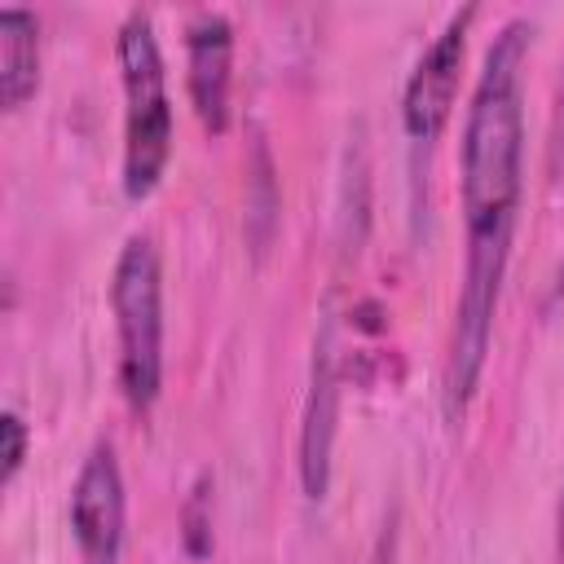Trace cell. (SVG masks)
I'll list each match as a JSON object with an SVG mask.
<instances>
[{
    "mask_svg": "<svg viewBox=\"0 0 564 564\" xmlns=\"http://www.w3.org/2000/svg\"><path fill=\"white\" fill-rule=\"evenodd\" d=\"M524 48L529 22L511 18L480 66L463 128L467 242H511L524 185Z\"/></svg>",
    "mask_w": 564,
    "mask_h": 564,
    "instance_id": "1",
    "label": "cell"
},
{
    "mask_svg": "<svg viewBox=\"0 0 564 564\" xmlns=\"http://www.w3.org/2000/svg\"><path fill=\"white\" fill-rule=\"evenodd\" d=\"M123 70V194L150 198L172 159V101L154 22L145 9H132L115 40Z\"/></svg>",
    "mask_w": 564,
    "mask_h": 564,
    "instance_id": "2",
    "label": "cell"
},
{
    "mask_svg": "<svg viewBox=\"0 0 564 564\" xmlns=\"http://www.w3.org/2000/svg\"><path fill=\"white\" fill-rule=\"evenodd\" d=\"M110 308L119 326V383L132 410H150L163 383V269L159 247L132 234L115 260Z\"/></svg>",
    "mask_w": 564,
    "mask_h": 564,
    "instance_id": "3",
    "label": "cell"
},
{
    "mask_svg": "<svg viewBox=\"0 0 564 564\" xmlns=\"http://www.w3.org/2000/svg\"><path fill=\"white\" fill-rule=\"evenodd\" d=\"M507 251L511 242H467L463 260V286L454 304V335H449V366H445V410L458 419L467 401L476 397L489 339H494V313H498V291L507 273Z\"/></svg>",
    "mask_w": 564,
    "mask_h": 564,
    "instance_id": "4",
    "label": "cell"
},
{
    "mask_svg": "<svg viewBox=\"0 0 564 564\" xmlns=\"http://www.w3.org/2000/svg\"><path fill=\"white\" fill-rule=\"evenodd\" d=\"M70 533L84 564H119L123 555V471L110 441H97L70 489Z\"/></svg>",
    "mask_w": 564,
    "mask_h": 564,
    "instance_id": "5",
    "label": "cell"
},
{
    "mask_svg": "<svg viewBox=\"0 0 564 564\" xmlns=\"http://www.w3.org/2000/svg\"><path fill=\"white\" fill-rule=\"evenodd\" d=\"M476 9L467 4L463 13H454L445 22V31L423 48V57L414 62L410 79H405V97H401V123L414 141H436L441 128L449 123L454 97H458V70H463V48H467V26H471Z\"/></svg>",
    "mask_w": 564,
    "mask_h": 564,
    "instance_id": "6",
    "label": "cell"
},
{
    "mask_svg": "<svg viewBox=\"0 0 564 564\" xmlns=\"http://www.w3.org/2000/svg\"><path fill=\"white\" fill-rule=\"evenodd\" d=\"M185 66L189 97L207 132L229 128V84H234V31L216 9H198L185 22Z\"/></svg>",
    "mask_w": 564,
    "mask_h": 564,
    "instance_id": "7",
    "label": "cell"
},
{
    "mask_svg": "<svg viewBox=\"0 0 564 564\" xmlns=\"http://www.w3.org/2000/svg\"><path fill=\"white\" fill-rule=\"evenodd\" d=\"M335 357H330V339L317 344L313 357V383H308V405H304V432H300V480L304 494L317 502L326 498L330 485V441H335Z\"/></svg>",
    "mask_w": 564,
    "mask_h": 564,
    "instance_id": "8",
    "label": "cell"
},
{
    "mask_svg": "<svg viewBox=\"0 0 564 564\" xmlns=\"http://www.w3.org/2000/svg\"><path fill=\"white\" fill-rule=\"evenodd\" d=\"M40 88V22L26 9H0V101L22 110Z\"/></svg>",
    "mask_w": 564,
    "mask_h": 564,
    "instance_id": "9",
    "label": "cell"
},
{
    "mask_svg": "<svg viewBox=\"0 0 564 564\" xmlns=\"http://www.w3.org/2000/svg\"><path fill=\"white\" fill-rule=\"evenodd\" d=\"M0 432H4V471H0V480L13 485L18 471H22V463H26V423H22V414L18 410H4L0 414Z\"/></svg>",
    "mask_w": 564,
    "mask_h": 564,
    "instance_id": "10",
    "label": "cell"
},
{
    "mask_svg": "<svg viewBox=\"0 0 564 564\" xmlns=\"http://www.w3.org/2000/svg\"><path fill=\"white\" fill-rule=\"evenodd\" d=\"M555 551H560V564H564V485H560V520H555Z\"/></svg>",
    "mask_w": 564,
    "mask_h": 564,
    "instance_id": "11",
    "label": "cell"
},
{
    "mask_svg": "<svg viewBox=\"0 0 564 564\" xmlns=\"http://www.w3.org/2000/svg\"><path fill=\"white\" fill-rule=\"evenodd\" d=\"M551 300H564V260H560V269H555V286H551Z\"/></svg>",
    "mask_w": 564,
    "mask_h": 564,
    "instance_id": "12",
    "label": "cell"
}]
</instances>
